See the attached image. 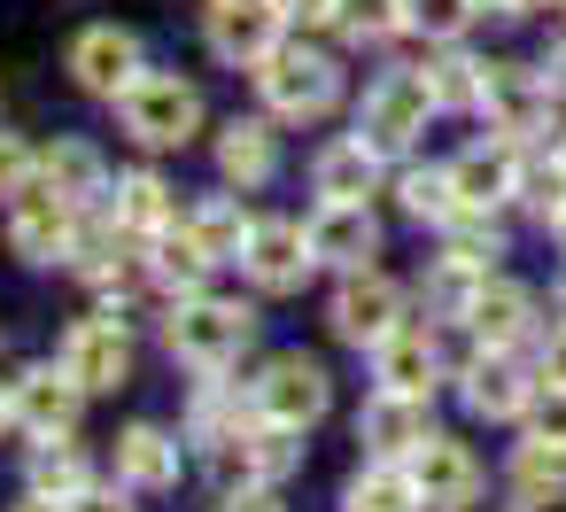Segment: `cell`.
<instances>
[{
    "label": "cell",
    "instance_id": "obj_1",
    "mask_svg": "<svg viewBox=\"0 0 566 512\" xmlns=\"http://www.w3.org/2000/svg\"><path fill=\"white\" fill-rule=\"evenodd\" d=\"M249 334H256V311L249 303H226V295H179L171 303V326H164V342H171V357L179 365H195V373H226L241 349H249Z\"/></svg>",
    "mask_w": 566,
    "mask_h": 512
},
{
    "label": "cell",
    "instance_id": "obj_2",
    "mask_svg": "<svg viewBox=\"0 0 566 512\" xmlns=\"http://www.w3.org/2000/svg\"><path fill=\"white\" fill-rule=\"evenodd\" d=\"M117 117L140 148H187L202 133V94L179 79V71H140L125 94H117Z\"/></svg>",
    "mask_w": 566,
    "mask_h": 512
},
{
    "label": "cell",
    "instance_id": "obj_3",
    "mask_svg": "<svg viewBox=\"0 0 566 512\" xmlns=\"http://www.w3.org/2000/svg\"><path fill=\"white\" fill-rule=\"evenodd\" d=\"M256 86H264L272 117H287V125H311V117H326V109H334V94H342V71H334L326 55H311V48H272V55L256 63Z\"/></svg>",
    "mask_w": 566,
    "mask_h": 512
},
{
    "label": "cell",
    "instance_id": "obj_4",
    "mask_svg": "<svg viewBox=\"0 0 566 512\" xmlns=\"http://www.w3.org/2000/svg\"><path fill=\"white\" fill-rule=\"evenodd\" d=\"M295 458H303L295 427H272V419H264V427H233V435L210 442V473H218L226 497H233V489H272V481H287Z\"/></svg>",
    "mask_w": 566,
    "mask_h": 512
},
{
    "label": "cell",
    "instance_id": "obj_5",
    "mask_svg": "<svg viewBox=\"0 0 566 512\" xmlns=\"http://www.w3.org/2000/svg\"><path fill=\"white\" fill-rule=\"evenodd\" d=\"M427 117H434L427 71H388V79L365 94V109H357V140H373L380 156H396V148H411V140L427 133Z\"/></svg>",
    "mask_w": 566,
    "mask_h": 512
},
{
    "label": "cell",
    "instance_id": "obj_6",
    "mask_svg": "<svg viewBox=\"0 0 566 512\" xmlns=\"http://www.w3.org/2000/svg\"><path fill=\"white\" fill-rule=\"evenodd\" d=\"M326 404H334V380H326L318 357H272L264 380H256V419H272V427L303 435V427L326 419Z\"/></svg>",
    "mask_w": 566,
    "mask_h": 512
},
{
    "label": "cell",
    "instance_id": "obj_7",
    "mask_svg": "<svg viewBox=\"0 0 566 512\" xmlns=\"http://www.w3.org/2000/svg\"><path fill=\"white\" fill-rule=\"evenodd\" d=\"M55 365H63V373H71L86 396L125 388V380H133V342H125V318H78V326L63 334Z\"/></svg>",
    "mask_w": 566,
    "mask_h": 512
},
{
    "label": "cell",
    "instance_id": "obj_8",
    "mask_svg": "<svg viewBox=\"0 0 566 512\" xmlns=\"http://www.w3.org/2000/svg\"><path fill=\"white\" fill-rule=\"evenodd\" d=\"M481 117H489V133H504V140L543 133V117H551V79L527 71V63H489V79H481Z\"/></svg>",
    "mask_w": 566,
    "mask_h": 512
},
{
    "label": "cell",
    "instance_id": "obj_9",
    "mask_svg": "<svg viewBox=\"0 0 566 512\" xmlns=\"http://www.w3.org/2000/svg\"><path fill=\"white\" fill-rule=\"evenodd\" d=\"M241 264H249V280H256L264 295H295V288L311 280V264H318V257H311V226H295V218H256Z\"/></svg>",
    "mask_w": 566,
    "mask_h": 512
},
{
    "label": "cell",
    "instance_id": "obj_10",
    "mask_svg": "<svg viewBox=\"0 0 566 512\" xmlns=\"http://www.w3.org/2000/svg\"><path fill=\"white\" fill-rule=\"evenodd\" d=\"M403 473H411V489H419L427 512H465V504L481 497V466H473V450L450 442V435H427V442L403 458Z\"/></svg>",
    "mask_w": 566,
    "mask_h": 512
},
{
    "label": "cell",
    "instance_id": "obj_11",
    "mask_svg": "<svg viewBox=\"0 0 566 512\" xmlns=\"http://www.w3.org/2000/svg\"><path fill=\"white\" fill-rule=\"evenodd\" d=\"M396 326H403V288H396L388 272H349L342 295H334V334L357 342V349H373V342H388Z\"/></svg>",
    "mask_w": 566,
    "mask_h": 512
},
{
    "label": "cell",
    "instance_id": "obj_12",
    "mask_svg": "<svg viewBox=\"0 0 566 512\" xmlns=\"http://www.w3.org/2000/svg\"><path fill=\"white\" fill-rule=\"evenodd\" d=\"M287 9L280 0H210V55L218 63H264L280 48Z\"/></svg>",
    "mask_w": 566,
    "mask_h": 512
},
{
    "label": "cell",
    "instance_id": "obj_13",
    "mask_svg": "<svg viewBox=\"0 0 566 512\" xmlns=\"http://www.w3.org/2000/svg\"><path fill=\"white\" fill-rule=\"evenodd\" d=\"M71 79H78L86 94L117 102V94L140 79V40H133L125 24H94V32H78V40H71Z\"/></svg>",
    "mask_w": 566,
    "mask_h": 512
},
{
    "label": "cell",
    "instance_id": "obj_14",
    "mask_svg": "<svg viewBox=\"0 0 566 512\" xmlns=\"http://www.w3.org/2000/svg\"><path fill=\"white\" fill-rule=\"evenodd\" d=\"M78 380L63 373V365H32V373H17L9 380V411H17V427H32L40 442H55V435H71V419H78Z\"/></svg>",
    "mask_w": 566,
    "mask_h": 512
},
{
    "label": "cell",
    "instance_id": "obj_15",
    "mask_svg": "<svg viewBox=\"0 0 566 512\" xmlns=\"http://www.w3.org/2000/svg\"><path fill=\"white\" fill-rule=\"evenodd\" d=\"M434 435V419H427V396H403V388H380L365 411H357V442L373 450V458H388V466H403L419 442Z\"/></svg>",
    "mask_w": 566,
    "mask_h": 512
},
{
    "label": "cell",
    "instance_id": "obj_16",
    "mask_svg": "<svg viewBox=\"0 0 566 512\" xmlns=\"http://www.w3.org/2000/svg\"><path fill=\"white\" fill-rule=\"evenodd\" d=\"M71 226H78V210L55 187H24L17 218H9V241H17L24 264H55V257H71Z\"/></svg>",
    "mask_w": 566,
    "mask_h": 512
},
{
    "label": "cell",
    "instance_id": "obj_17",
    "mask_svg": "<svg viewBox=\"0 0 566 512\" xmlns=\"http://www.w3.org/2000/svg\"><path fill=\"white\" fill-rule=\"evenodd\" d=\"M373 249H380V226H373L365 202H318V218H311V257H318V264L365 272Z\"/></svg>",
    "mask_w": 566,
    "mask_h": 512
},
{
    "label": "cell",
    "instance_id": "obj_18",
    "mask_svg": "<svg viewBox=\"0 0 566 512\" xmlns=\"http://www.w3.org/2000/svg\"><path fill=\"white\" fill-rule=\"evenodd\" d=\"M450 187H458V210H489V202H504V195H520V148L496 133V148L481 140V148H465L458 164H450Z\"/></svg>",
    "mask_w": 566,
    "mask_h": 512
},
{
    "label": "cell",
    "instance_id": "obj_19",
    "mask_svg": "<svg viewBox=\"0 0 566 512\" xmlns=\"http://www.w3.org/2000/svg\"><path fill=\"white\" fill-rule=\"evenodd\" d=\"M117 481L125 489H140V497H156V489H171L179 481V435L171 427H125L117 435Z\"/></svg>",
    "mask_w": 566,
    "mask_h": 512
},
{
    "label": "cell",
    "instance_id": "obj_20",
    "mask_svg": "<svg viewBox=\"0 0 566 512\" xmlns=\"http://www.w3.org/2000/svg\"><path fill=\"white\" fill-rule=\"evenodd\" d=\"M373 373H380V388L427 396V388H434V373H442V349H434V334H427V326H396L388 342H373Z\"/></svg>",
    "mask_w": 566,
    "mask_h": 512
},
{
    "label": "cell",
    "instance_id": "obj_21",
    "mask_svg": "<svg viewBox=\"0 0 566 512\" xmlns=\"http://www.w3.org/2000/svg\"><path fill=\"white\" fill-rule=\"evenodd\" d=\"M280 171V148H272V125H256V117H233L226 133H218V179L226 187H264Z\"/></svg>",
    "mask_w": 566,
    "mask_h": 512
},
{
    "label": "cell",
    "instance_id": "obj_22",
    "mask_svg": "<svg viewBox=\"0 0 566 512\" xmlns=\"http://www.w3.org/2000/svg\"><path fill=\"white\" fill-rule=\"evenodd\" d=\"M373 179H380V148H373V140H334V148H318V164H311V187H318L326 202H365Z\"/></svg>",
    "mask_w": 566,
    "mask_h": 512
},
{
    "label": "cell",
    "instance_id": "obj_23",
    "mask_svg": "<svg viewBox=\"0 0 566 512\" xmlns=\"http://www.w3.org/2000/svg\"><path fill=\"white\" fill-rule=\"evenodd\" d=\"M465 404H473L481 419H520V411L535 404V388L520 380V365H512L504 349H489V357H473V373H465Z\"/></svg>",
    "mask_w": 566,
    "mask_h": 512
},
{
    "label": "cell",
    "instance_id": "obj_24",
    "mask_svg": "<svg viewBox=\"0 0 566 512\" xmlns=\"http://www.w3.org/2000/svg\"><path fill=\"white\" fill-rule=\"evenodd\" d=\"M40 171H48V187H55L71 210H86V202L117 195V187H109V171H102V156H94L86 140H55V148L40 156Z\"/></svg>",
    "mask_w": 566,
    "mask_h": 512
},
{
    "label": "cell",
    "instance_id": "obj_25",
    "mask_svg": "<svg viewBox=\"0 0 566 512\" xmlns=\"http://www.w3.org/2000/svg\"><path fill=\"white\" fill-rule=\"evenodd\" d=\"M527 318H535V295L527 288H512V280H481V295H473V311H465V326L489 342V349H512L520 334H527Z\"/></svg>",
    "mask_w": 566,
    "mask_h": 512
},
{
    "label": "cell",
    "instance_id": "obj_26",
    "mask_svg": "<svg viewBox=\"0 0 566 512\" xmlns=\"http://www.w3.org/2000/svg\"><path fill=\"white\" fill-rule=\"evenodd\" d=\"M117 226H125V233H140V241H156L164 226H179L171 187H164L156 171H125V179H117Z\"/></svg>",
    "mask_w": 566,
    "mask_h": 512
},
{
    "label": "cell",
    "instance_id": "obj_27",
    "mask_svg": "<svg viewBox=\"0 0 566 512\" xmlns=\"http://www.w3.org/2000/svg\"><path fill=\"white\" fill-rule=\"evenodd\" d=\"M249 226H256V218H241V202H233V195H210V202L187 218V233L202 241V257H210V264H241Z\"/></svg>",
    "mask_w": 566,
    "mask_h": 512
},
{
    "label": "cell",
    "instance_id": "obj_28",
    "mask_svg": "<svg viewBox=\"0 0 566 512\" xmlns=\"http://www.w3.org/2000/svg\"><path fill=\"white\" fill-rule=\"evenodd\" d=\"M148 280H164V288H179V295H195V288L210 280V257H202V241H195L187 226H164V233L148 241Z\"/></svg>",
    "mask_w": 566,
    "mask_h": 512
},
{
    "label": "cell",
    "instance_id": "obj_29",
    "mask_svg": "<svg viewBox=\"0 0 566 512\" xmlns=\"http://www.w3.org/2000/svg\"><path fill=\"white\" fill-rule=\"evenodd\" d=\"M512 489H520L527 504H551V497H566V450L527 435V442L512 450Z\"/></svg>",
    "mask_w": 566,
    "mask_h": 512
},
{
    "label": "cell",
    "instance_id": "obj_30",
    "mask_svg": "<svg viewBox=\"0 0 566 512\" xmlns=\"http://www.w3.org/2000/svg\"><path fill=\"white\" fill-rule=\"evenodd\" d=\"M342 512H419V489H411V473L403 466H373V473H357L349 489H342Z\"/></svg>",
    "mask_w": 566,
    "mask_h": 512
},
{
    "label": "cell",
    "instance_id": "obj_31",
    "mask_svg": "<svg viewBox=\"0 0 566 512\" xmlns=\"http://www.w3.org/2000/svg\"><path fill=\"white\" fill-rule=\"evenodd\" d=\"M357 48H380V40H396L403 24H411V0H342V17H334Z\"/></svg>",
    "mask_w": 566,
    "mask_h": 512
},
{
    "label": "cell",
    "instance_id": "obj_32",
    "mask_svg": "<svg viewBox=\"0 0 566 512\" xmlns=\"http://www.w3.org/2000/svg\"><path fill=\"white\" fill-rule=\"evenodd\" d=\"M32 489H40V497H78V489H94V466L55 435L48 450H32Z\"/></svg>",
    "mask_w": 566,
    "mask_h": 512
},
{
    "label": "cell",
    "instance_id": "obj_33",
    "mask_svg": "<svg viewBox=\"0 0 566 512\" xmlns=\"http://www.w3.org/2000/svg\"><path fill=\"white\" fill-rule=\"evenodd\" d=\"M481 79H489V63H473V55H442V63L427 71L434 109H481Z\"/></svg>",
    "mask_w": 566,
    "mask_h": 512
},
{
    "label": "cell",
    "instance_id": "obj_34",
    "mask_svg": "<svg viewBox=\"0 0 566 512\" xmlns=\"http://www.w3.org/2000/svg\"><path fill=\"white\" fill-rule=\"evenodd\" d=\"M481 280H489V264H465V257H442L434 264V280H427V303L434 311H473V295H481Z\"/></svg>",
    "mask_w": 566,
    "mask_h": 512
},
{
    "label": "cell",
    "instance_id": "obj_35",
    "mask_svg": "<svg viewBox=\"0 0 566 512\" xmlns=\"http://www.w3.org/2000/svg\"><path fill=\"white\" fill-rule=\"evenodd\" d=\"M403 210L411 218H427V226H450V210H458V187H450V171H403Z\"/></svg>",
    "mask_w": 566,
    "mask_h": 512
},
{
    "label": "cell",
    "instance_id": "obj_36",
    "mask_svg": "<svg viewBox=\"0 0 566 512\" xmlns=\"http://www.w3.org/2000/svg\"><path fill=\"white\" fill-rule=\"evenodd\" d=\"M473 17H481V0H411V24H419L427 40H458Z\"/></svg>",
    "mask_w": 566,
    "mask_h": 512
},
{
    "label": "cell",
    "instance_id": "obj_37",
    "mask_svg": "<svg viewBox=\"0 0 566 512\" xmlns=\"http://www.w3.org/2000/svg\"><path fill=\"white\" fill-rule=\"evenodd\" d=\"M520 195H527V210L558 218V210H566V156H558V164H527V171H520Z\"/></svg>",
    "mask_w": 566,
    "mask_h": 512
},
{
    "label": "cell",
    "instance_id": "obj_38",
    "mask_svg": "<svg viewBox=\"0 0 566 512\" xmlns=\"http://www.w3.org/2000/svg\"><path fill=\"white\" fill-rule=\"evenodd\" d=\"M32 179H40V156H32V148H24L17 133H0V195L17 202V195H24Z\"/></svg>",
    "mask_w": 566,
    "mask_h": 512
},
{
    "label": "cell",
    "instance_id": "obj_39",
    "mask_svg": "<svg viewBox=\"0 0 566 512\" xmlns=\"http://www.w3.org/2000/svg\"><path fill=\"white\" fill-rule=\"evenodd\" d=\"M535 442H558L566 450V388H543L535 396Z\"/></svg>",
    "mask_w": 566,
    "mask_h": 512
},
{
    "label": "cell",
    "instance_id": "obj_40",
    "mask_svg": "<svg viewBox=\"0 0 566 512\" xmlns=\"http://www.w3.org/2000/svg\"><path fill=\"white\" fill-rule=\"evenodd\" d=\"M535 388H566V326L543 334V349H535Z\"/></svg>",
    "mask_w": 566,
    "mask_h": 512
},
{
    "label": "cell",
    "instance_id": "obj_41",
    "mask_svg": "<svg viewBox=\"0 0 566 512\" xmlns=\"http://www.w3.org/2000/svg\"><path fill=\"white\" fill-rule=\"evenodd\" d=\"M280 9H287V24H334L342 0H280Z\"/></svg>",
    "mask_w": 566,
    "mask_h": 512
},
{
    "label": "cell",
    "instance_id": "obj_42",
    "mask_svg": "<svg viewBox=\"0 0 566 512\" xmlns=\"http://www.w3.org/2000/svg\"><path fill=\"white\" fill-rule=\"evenodd\" d=\"M218 512H280V497H272V489H233Z\"/></svg>",
    "mask_w": 566,
    "mask_h": 512
},
{
    "label": "cell",
    "instance_id": "obj_43",
    "mask_svg": "<svg viewBox=\"0 0 566 512\" xmlns=\"http://www.w3.org/2000/svg\"><path fill=\"white\" fill-rule=\"evenodd\" d=\"M71 512H133V504H125V497H109V489H78V497H71Z\"/></svg>",
    "mask_w": 566,
    "mask_h": 512
},
{
    "label": "cell",
    "instance_id": "obj_44",
    "mask_svg": "<svg viewBox=\"0 0 566 512\" xmlns=\"http://www.w3.org/2000/svg\"><path fill=\"white\" fill-rule=\"evenodd\" d=\"M17 512H71V497H40V489H32V497H24Z\"/></svg>",
    "mask_w": 566,
    "mask_h": 512
},
{
    "label": "cell",
    "instance_id": "obj_45",
    "mask_svg": "<svg viewBox=\"0 0 566 512\" xmlns=\"http://www.w3.org/2000/svg\"><path fill=\"white\" fill-rule=\"evenodd\" d=\"M543 79H551V86H566V40L551 48V63H543Z\"/></svg>",
    "mask_w": 566,
    "mask_h": 512
},
{
    "label": "cell",
    "instance_id": "obj_46",
    "mask_svg": "<svg viewBox=\"0 0 566 512\" xmlns=\"http://www.w3.org/2000/svg\"><path fill=\"white\" fill-rule=\"evenodd\" d=\"M481 9H489V17H527L535 0H481Z\"/></svg>",
    "mask_w": 566,
    "mask_h": 512
},
{
    "label": "cell",
    "instance_id": "obj_47",
    "mask_svg": "<svg viewBox=\"0 0 566 512\" xmlns=\"http://www.w3.org/2000/svg\"><path fill=\"white\" fill-rule=\"evenodd\" d=\"M551 226H558V249H566V210H558V218H551Z\"/></svg>",
    "mask_w": 566,
    "mask_h": 512
},
{
    "label": "cell",
    "instance_id": "obj_48",
    "mask_svg": "<svg viewBox=\"0 0 566 512\" xmlns=\"http://www.w3.org/2000/svg\"><path fill=\"white\" fill-rule=\"evenodd\" d=\"M558 156H566V133H558Z\"/></svg>",
    "mask_w": 566,
    "mask_h": 512
}]
</instances>
